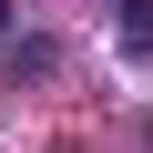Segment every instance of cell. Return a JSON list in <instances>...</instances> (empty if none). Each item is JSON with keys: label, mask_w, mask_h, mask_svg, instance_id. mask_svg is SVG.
<instances>
[{"label": "cell", "mask_w": 153, "mask_h": 153, "mask_svg": "<svg viewBox=\"0 0 153 153\" xmlns=\"http://www.w3.org/2000/svg\"><path fill=\"white\" fill-rule=\"evenodd\" d=\"M112 31H123L133 61H153V0H112Z\"/></svg>", "instance_id": "6da1fadb"}, {"label": "cell", "mask_w": 153, "mask_h": 153, "mask_svg": "<svg viewBox=\"0 0 153 153\" xmlns=\"http://www.w3.org/2000/svg\"><path fill=\"white\" fill-rule=\"evenodd\" d=\"M0 41H10V0H0Z\"/></svg>", "instance_id": "7a4b0ae2"}]
</instances>
